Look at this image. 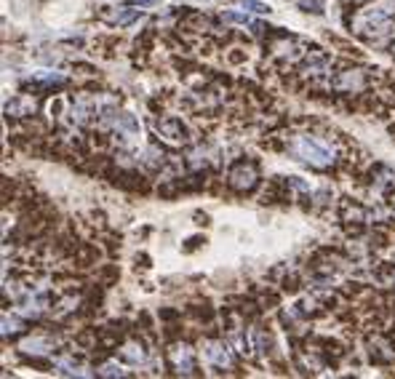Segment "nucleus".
<instances>
[{
  "instance_id": "obj_1",
  "label": "nucleus",
  "mask_w": 395,
  "mask_h": 379,
  "mask_svg": "<svg viewBox=\"0 0 395 379\" xmlns=\"http://www.w3.org/2000/svg\"><path fill=\"white\" fill-rule=\"evenodd\" d=\"M291 155L297 158V160H302V163H308V166H312V169H329L331 163H334V150L310 134L294 136Z\"/></svg>"
},
{
  "instance_id": "obj_2",
  "label": "nucleus",
  "mask_w": 395,
  "mask_h": 379,
  "mask_svg": "<svg viewBox=\"0 0 395 379\" xmlns=\"http://www.w3.org/2000/svg\"><path fill=\"white\" fill-rule=\"evenodd\" d=\"M230 184L235 187V190H241V193H246V190H251L254 184H257V179H259V171H257V166L254 163H246V160H241V163H235L233 169H230Z\"/></svg>"
},
{
  "instance_id": "obj_3",
  "label": "nucleus",
  "mask_w": 395,
  "mask_h": 379,
  "mask_svg": "<svg viewBox=\"0 0 395 379\" xmlns=\"http://www.w3.org/2000/svg\"><path fill=\"white\" fill-rule=\"evenodd\" d=\"M155 129L169 142H184L187 139V129H184V123L179 118H160V120H155Z\"/></svg>"
},
{
  "instance_id": "obj_4",
  "label": "nucleus",
  "mask_w": 395,
  "mask_h": 379,
  "mask_svg": "<svg viewBox=\"0 0 395 379\" xmlns=\"http://www.w3.org/2000/svg\"><path fill=\"white\" fill-rule=\"evenodd\" d=\"M171 360H174V366H176V371L179 374H193V353H190V347H174L171 350Z\"/></svg>"
},
{
  "instance_id": "obj_5",
  "label": "nucleus",
  "mask_w": 395,
  "mask_h": 379,
  "mask_svg": "<svg viewBox=\"0 0 395 379\" xmlns=\"http://www.w3.org/2000/svg\"><path fill=\"white\" fill-rule=\"evenodd\" d=\"M206 360H211V363H217V366H230V353H227V347L222 345V342H206Z\"/></svg>"
},
{
  "instance_id": "obj_6",
  "label": "nucleus",
  "mask_w": 395,
  "mask_h": 379,
  "mask_svg": "<svg viewBox=\"0 0 395 379\" xmlns=\"http://www.w3.org/2000/svg\"><path fill=\"white\" fill-rule=\"evenodd\" d=\"M363 86V75L361 72H345L339 80H337V89H361Z\"/></svg>"
},
{
  "instance_id": "obj_7",
  "label": "nucleus",
  "mask_w": 395,
  "mask_h": 379,
  "mask_svg": "<svg viewBox=\"0 0 395 379\" xmlns=\"http://www.w3.org/2000/svg\"><path fill=\"white\" fill-rule=\"evenodd\" d=\"M123 358H126V360H131V363L145 360V350H142V345H136V342L126 345V347H123Z\"/></svg>"
},
{
  "instance_id": "obj_8",
  "label": "nucleus",
  "mask_w": 395,
  "mask_h": 379,
  "mask_svg": "<svg viewBox=\"0 0 395 379\" xmlns=\"http://www.w3.org/2000/svg\"><path fill=\"white\" fill-rule=\"evenodd\" d=\"M3 326H6V336L19 334V332H22V323H19V321H14V318H8V315L3 318Z\"/></svg>"
},
{
  "instance_id": "obj_9",
  "label": "nucleus",
  "mask_w": 395,
  "mask_h": 379,
  "mask_svg": "<svg viewBox=\"0 0 395 379\" xmlns=\"http://www.w3.org/2000/svg\"><path fill=\"white\" fill-rule=\"evenodd\" d=\"M224 19H227V22H238V24H254L248 14H238V11H227Z\"/></svg>"
},
{
  "instance_id": "obj_10",
  "label": "nucleus",
  "mask_w": 395,
  "mask_h": 379,
  "mask_svg": "<svg viewBox=\"0 0 395 379\" xmlns=\"http://www.w3.org/2000/svg\"><path fill=\"white\" fill-rule=\"evenodd\" d=\"M243 6L251 8V11H257V14H267V11H270V6H264L259 0H243Z\"/></svg>"
},
{
  "instance_id": "obj_11",
  "label": "nucleus",
  "mask_w": 395,
  "mask_h": 379,
  "mask_svg": "<svg viewBox=\"0 0 395 379\" xmlns=\"http://www.w3.org/2000/svg\"><path fill=\"white\" fill-rule=\"evenodd\" d=\"M102 374H105V377H123L126 371H123L120 366H115V363H107V366L102 369Z\"/></svg>"
},
{
  "instance_id": "obj_12",
  "label": "nucleus",
  "mask_w": 395,
  "mask_h": 379,
  "mask_svg": "<svg viewBox=\"0 0 395 379\" xmlns=\"http://www.w3.org/2000/svg\"><path fill=\"white\" fill-rule=\"evenodd\" d=\"M134 3H139V6H145V3H153V0H134Z\"/></svg>"
},
{
  "instance_id": "obj_13",
  "label": "nucleus",
  "mask_w": 395,
  "mask_h": 379,
  "mask_svg": "<svg viewBox=\"0 0 395 379\" xmlns=\"http://www.w3.org/2000/svg\"><path fill=\"white\" fill-rule=\"evenodd\" d=\"M352 3H363V0H352Z\"/></svg>"
}]
</instances>
